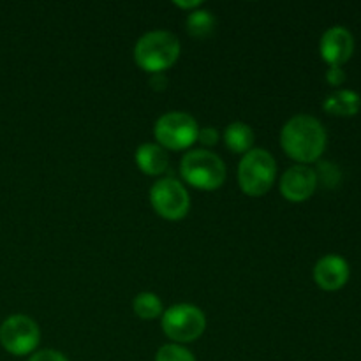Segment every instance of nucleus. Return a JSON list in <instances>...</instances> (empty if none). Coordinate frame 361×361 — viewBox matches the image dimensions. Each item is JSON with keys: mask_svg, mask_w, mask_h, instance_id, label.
Here are the masks:
<instances>
[{"mask_svg": "<svg viewBox=\"0 0 361 361\" xmlns=\"http://www.w3.org/2000/svg\"><path fill=\"white\" fill-rule=\"evenodd\" d=\"M281 143L289 157L309 164L323 155L326 148V130L314 116L296 115L282 127Z\"/></svg>", "mask_w": 361, "mask_h": 361, "instance_id": "1", "label": "nucleus"}, {"mask_svg": "<svg viewBox=\"0 0 361 361\" xmlns=\"http://www.w3.org/2000/svg\"><path fill=\"white\" fill-rule=\"evenodd\" d=\"M180 41L168 30H154L137 39L134 60L143 71L159 74L169 69L180 56Z\"/></svg>", "mask_w": 361, "mask_h": 361, "instance_id": "2", "label": "nucleus"}, {"mask_svg": "<svg viewBox=\"0 0 361 361\" xmlns=\"http://www.w3.org/2000/svg\"><path fill=\"white\" fill-rule=\"evenodd\" d=\"M277 178V162L263 148H252L242 157L238 166V183L247 196L259 197L267 194Z\"/></svg>", "mask_w": 361, "mask_h": 361, "instance_id": "3", "label": "nucleus"}, {"mask_svg": "<svg viewBox=\"0 0 361 361\" xmlns=\"http://www.w3.org/2000/svg\"><path fill=\"white\" fill-rule=\"evenodd\" d=\"M180 173L182 178L196 189L215 190L224 183L226 164L214 152L200 148L183 155Z\"/></svg>", "mask_w": 361, "mask_h": 361, "instance_id": "4", "label": "nucleus"}, {"mask_svg": "<svg viewBox=\"0 0 361 361\" xmlns=\"http://www.w3.org/2000/svg\"><path fill=\"white\" fill-rule=\"evenodd\" d=\"M204 328H207V317L201 309L190 303H178L169 307L162 314V331L175 344L197 341L204 334Z\"/></svg>", "mask_w": 361, "mask_h": 361, "instance_id": "5", "label": "nucleus"}, {"mask_svg": "<svg viewBox=\"0 0 361 361\" xmlns=\"http://www.w3.org/2000/svg\"><path fill=\"white\" fill-rule=\"evenodd\" d=\"M154 134L164 150H185L197 141L200 127L189 113L169 111L157 120Z\"/></svg>", "mask_w": 361, "mask_h": 361, "instance_id": "6", "label": "nucleus"}, {"mask_svg": "<svg viewBox=\"0 0 361 361\" xmlns=\"http://www.w3.org/2000/svg\"><path fill=\"white\" fill-rule=\"evenodd\" d=\"M41 341L37 323L28 316H11L0 324V344L14 356H25L35 351Z\"/></svg>", "mask_w": 361, "mask_h": 361, "instance_id": "7", "label": "nucleus"}, {"mask_svg": "<svg viewBox=\"0 0 361 361\" xmlns=\"http://www.w3.org/2000/svg\"><path fill=\"white\" fill-rule=\"evenodd\" d=\"M150 203L154 210L168 221H180L187 215L190 207L189 192L175 178H161L152 185Z\"/></svg>", "mask_w": 361, "mask_h": 361, "instance_id": "8", "label": "nucleus"}, {"mask_svg": "<svg viewBox=\"0 0 361 361\" xmlns=\"http://www.w3.org/2000/svg\"><path fill=\"white\" fill-rule=\"evenodd\" d=\"M317 187V173L309 166H293L286 169L281 178V192L282 196L293 203H302L307 201L314 194Z\"/></svg>", "mask_w": 361, "mask_h": 361, "instance_id": "9", "label": "nucleus"}, {"mask_svg": "<svg viewBox=\"0 0 361 361\" xmlns=\"http://www.w3.org/2000/svg\"><path fill=\"white\" fill-rule=\"evenodd\" d=\"M321 56L330 66H338L348 62L355 51V39L345 27H331L321 37Z\"/></svg>", "mask_w": 361, "mask_h": 361, "instance_id": "10", "label": "nucleus"}, {"mask_svg": "<svg viewBox=\"0 0 361 361\" xmlns=\"http://www.w3.org/2000/svg\"><path fill=\"white\" fill-rule=\"evenodd\" d=\"M349 279V264L337 254L321 257L314 267V281L324 291H337L344 288Z\"/></svg>", "mask_w": 361, "mask_h": 361, "instance_id": "11", "label": "nucleus"}, {"mask_svg": "<svg viewBox=\"0 0 361 361\" xmlns=\"http://www.w3.org/2000/svg\"><path fill=\"white\" fill-rule=\"evenodd\" d=\"M136 164L145 175L157 176L166 173L169 166V159L161 145L145 143L136 150Z\"/></svg>", "mask_w": 361, "mask_h": 361, "instance_id": "12", "label": "nucleus"}, {"mask_svg": "<svg viewBox=\"0 0 361 361\" xmlns=\"http://www.w3.org/2000/svg\"><path fill=\"white\" fill-rule=\"evenodd\" d=\"M361 99L356 92L353 90H337L328 95L323 102V108L330 115L337 116H351L356 115L360 109Z\"/></svg>", "mask_w": 361, "mask_h": 361, "instance_id": "13", "label": "nucleus"}, {"mask_svg": "<svg viewBox=\"0 0 361 361\" xmlns=\"http://www.w3.org/2000/svg\"><path fill=\"white\" fill-rule=\"evenodd\" d=\"M226 147L235 154H247L252 150L254 145V130L252 127L243 122L229 123L224 133Z\"/></svg>", "mask_w": 361, "mask_h": 361, "instance_id": "14", "label": "nucleus"}, {"mask_svg": "<svg viewBox=\"0 0 361 361\" xmlns=\"http://www.w3.org/2000/svg\"><path fill=\"white\" fill-rule=\"evenodd\" d=\"M215 16L210 11H192L187 16V32L194 39H207L215 32Z\"/></svg>", "mask_w": 361, "mask_h": 361, "instance_id": "15", "label": "nucleus"}, {"mask_svg": "<svg viewBox=\"0 0 361 361\" xmlns=\"http://www.w3.org/2000/svg\"><path fill=\"white\" fill-rule=\"evenodd\" d=\"M133 310L141 319H155L162 316V302L154 293H140L133 302Z\"/></svg>", "mask_w": 361, "mask_h": 361, "instance_id": "16", "label": "nucleus"}, {"mask_svg": "<svg viewBox=\"0 0 361 361\" xmlns=\"http://www.w3.org/2000/svg\"><path fill=\"white\" fill-rule=\"evenodd\" d=\"M155 361H196L192 353L180 344H166L157 351Z\"/></svg>", "mask_w": 361, "mask_h": 361, "instance_id": "17", "label": "nucleus"}, {"mask_svg": "<svg viewBox=\"0 0 361 361\" xmlns=\"http://www.w3.org/2000/svg\"><path fill=\"white\" fill-rule=\"evenodd\" d=\"M219 130L215 127H204V129H200V134H197V141L204 147H214L219 141Z\"/></svg>", "mask_w": 361, "mask_h": 361, "instance_id": "18", "label": "nucleus"}, {"mask_svg": "<svg viewBox=\"0 0 361 361\" xmlns=\"http://www.w3.org/2000/svg\"><path fill=\"white\" fill-rule=\"evenodd\" d=\"M28 361H69V360L59 351H53V349H42V351L34 353Z\"/></svg>", "mask_w": 361, "mask_h": 361, "instance_id": "19", "label": "nucleus"}, {"mask_svg": "<svg viewBox=\"0 0 361 361\" xmlns=\"http://www.w3.org/2000/svg\"><path fill=\"white\" fill-rule=\"evenodd\" d=\"M326 80L330 81V85H334V87H337V85L344 83L345 74H344V71H342V67L331 66L330 71H328V73H326Z\"/></svg>", "mask_w": 361, "mask_h": 361, "instance_id": "20", "label": "nucleus"}, {"mask_svg": "<svg viewBox=\"0 0 361 361\" xmlns=\"http://www.w3.org/2000/svg\"><path fill=\"white\" fill-rule=\"evenodd\" d=\"M150 87L154 88V90H166V87H168V78H166L162 73L152 74Z\"/></svg>", "mask_w": 361, "mask_h": 361, "instance_id": "21", "label": "nucleus"}, {"mask_svg": "<svg viewBox=\"0 0 361 361\" xmlns=\"http://www.w3.org/2000/svg\"><path fill=\"white\" fill-rule=\"evenodd\" d=\"M175 6L180 7V9H194V11H196V7L203 6V2H201V0H189V2H182V0H176Z\"/></svg>", "mask_w": 361, "mask_h": 361, "instance_id": "22", "label": "nucleus"}]
</instances>
